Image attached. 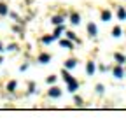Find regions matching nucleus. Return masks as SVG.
I'll return each instance as SVG.
<instances>
[{
  "label": "nucleus",
  "instance_id": "obj_1",
  "mask_svg": "<svg viewBox=\"0 0 126 121\" xmlns=\"http://www.w3.org/2000/svg\"><path fill=\"white\" fill-rule=\"evenodd\" d=\"M88 32H89V35H91V37H94V35L98 34L96 25H94V23H89V25H88Z\"/></svg>",
  "mask_w": 126,
  "mask_h": 121
},
{
  "label": "nucleus",
  "instance_id": "obj_2",
  "mask_svg": "<svg viewBox=\"0 0 126 121\" xmlns=\"http://www.w3.org/2000/svg\"><path fill=\"white\" fill-rule=\"evenodd\" d=\"M94 70H96V65H94L93 62H89V63L86 65V74H88V75H93Z\"/></svg>",
  "mask_w": 126,
  "mask_h": 121
},
{
  "label": "nucleus",
  "instance_id": "obj_3",
  "mask_svg": "<svg viewBox=\"0 0 126 121\" xmlns=\"http://www.w3.org/2000/svg\"><path fill=\"white\" fill-rule=\"evenodd\" d=\"M70 23L72 25H79V23H81V16H79L77 12H72L70 14Z\"/></svg>",
  "mask_w": 126,
  "mask_h": 121
},
{
  "label": "nucleus",
  "instance_id": "obj_4",
  "mask_svg": "<svg viewBox=\"0 0 126 121\" xmlns=\"http://www.w3.org/2000/svg\"><path fill=\"white\" fill-rule=\"evenodd\" d=\"M60 95H61V89H60V88H56V86H54V88H51V89H49V97L58 98Z\"/></svg>",
  "mask_w": 126,
  "mask_h": 121
},
{
  "label": "nucleus",
  "instance_id": "obj_5",
  "mask_svg": "<svg viewBox=\"0 0 126 121\" xmlns=\"http://www.w3.org/2000/svg\"><path fill=\"white\" fill-rule=\"evenodd\" d=\"M49 60H51V56H49V54H46V53H42V54L39 56V63L46 65V63H49Z\"/></svg>",
  "mask_w": 126,
  "mask_h": 121
},
{
  "label": "nucleus",
  "instance_id": "obj_6",
  "mask_svg": "<svg viewBox=\"0 0 126 121\" xmlns=\"http://www.w3.org/2000/svg\"><path fill=\"white\" fill-rule=\"evenodd\" d=\"M61 75H63V79H65V81H67L68 84H70V83H75V79L72 77V75H70V74H68V72H67L65 69H63V72H61Z\"/></svg>",
  "mask_w": 126,
  "mask_h": 121
},
{
  "label": "nucleus",
  "instance_id": "obj_7",
  "mask_svg": "<svg viewBox=\"0 0 126 121\" xmlns=\"http://www.w3.org/2000/svg\"><path fill=\"white\" fill-rule=\"evenodd\" d=\"M112 74H114V77H116V79H121V77H123V75H124V72H123V69H121V65H119V67H116Z\"/></svg>",
  "mask_w": 126,
  "mask_h": 121
},
{
  "label": "nucleus",
  "instance_id": "obj_8",
  "mask_svg": "<svg viewBox=\"0 0 126 121\" xmlns=\"http://www.w3.org/2000/svg\"><path fill=\"white\" fill-rule=\"evenodd\" d=\"M75 65H77V60H75V58H68L67 62H65V67H67V69H74Z\"/></svg>",
  "mask_w": 126,
  "mask_h": 121
},
{
  "label": "nucleus",
  "instance_id": "obj_9",
  "mask_svg": "<svg viewBox=\"0 0 126 121\" xmlns=\"http://www.w3.org/2000/svg\"><path fill=\"white\" fill-rule=\"evenodd\" d=\"M114 58H116V62H117L119 65L126 62V56H124V54H121V53H116V54H114Z\"/></svg>",
  "mask_w": 126,
  "mask_h": 121
},
{
  "label": "nucleus",
  "instance_id": "obj_10",
  "mask_svg": "<svg viewBox=\"0 0 126 121\" xmlns=\"http://www.w3.org/2000/svg\"><path fill=\"white\" fill-rule=\"evenodd\" d=\"M60 46H61V48H65V49H72V48H74V44H72L70 40H60Z\"/></svg>",
  "mask_w": 126,
  "mask_h": 121
},
{
  "label": "nucleus",
  "instance_id": "obj_11",
  "mask_svg": "<svg viewBox=\"0 0 126 121\" xmlns=\"http://www.w3.org/2000/svg\"><path fill=\"white\" fill-rule=\"evenodd\" d=\"M110 18H112V14H110V11H103L102 12V21H110Z\"/></svg>",
  "mask_w": 126,
  "mask_h": 121
},
{
  "label": "nucleus",
  "instance_id": "obj_12",
  "mask_svg": "<svg viewBox=\"0 0 126 121\" xmlns=\"http://www.w3.org/2000/svg\"><path fill=\"white\" fill-rule=\"evenodd\" d=\"M51 23L56 25V26L61 25V23H63V16H53V18H51Z\"/></svg>",
  "mask_w": 126,
  "mask_h": 121
},
{
  "label": "nucleus",
  "instance_id": "obj_13",
  "mask_svg": "<svg viewBox=\"0 0 126 121\" xmlns=\"http://www.w3.org/2000/svg\"><path fill=\"white\" fill-rule=\"evenodd\" d=\"M117 18L123 21V19H126V9L124 7H119V11H117Z\"/></svg>",
  "mask_w": 126,
  "mask_h": 121
},
{
  "label": "nucleus",
  "instance_id": "obj_14",
  "mask_svg": "<svg viewBox=\"0 0 126 121\" xmlns=\"http://www.w3.org/2000/svg\"><path fill=\"white\" fill-rule=\"evenodd\" d=\"M121 35H123L121 26H114V30H112V37H121Z\"/></svg>",
  "mask_w": 126,
  "mask_h": 121
},
{
  "label": "nucleus",
  "instance_id": "obj_15",
  "mask_svg": "<svg viewBox=\"0 0 126 121\" xmlns=\"http://www.w3.org/2000/svg\"><path fill=\"white\" fill-rule=\"evenodd\" d=\"M5 14H9V9L5 4H0V16H5Z\"/></svg>",
  "mask_w": 126,
  "mask_h": 121
},
{
  "label": "nucleus",
  "instance_id": "obj_16",
  "mask_svg": "<svg viewBox=\"0 0 126 121\" xmlns=\"http://www.w3.org/2000/svg\"><path fill=\"white\" fill-rule=\"evenodd\" d=\"M53 40H56V39H54V35H46V37L42 39V42H44V44H51Z\"/></svg>",
  "mask_w": 126,
  "mask_h": 121
},
{
  "label": "nucleus",
  "instance_id": "obj_17",
  "mask_svg": "<svg viewBox=\"0 0 126 121\" xmlns=\"http://www.w3.org/2000/svg\"><path fill=\"white\" fill-rule=\"evenodd\" d=\"M61 32H63V26H61V25H58V28L54 30V34H53V35H54V39H58V37L61 35Z\"/></svg>",
  "mask_w": 126,
  "mask_h": 121
},
{
  "label": "nucleus",
  "instance_id": "obj_18",
  "mask_svg": "<svg viewBox=\"0 0 126 121\" xmlns=\"http://www.w3.org/2000/svg\"><path fill=\"white\" fill-rule=\"evenodd\" d=\"M77 86H79V83H77V81H75V83H70V84H68V91H72V93H74L75 89H77Z\"/></svg>",
  "mask_w": 126,
  "mask_h": 121
},
{
  "label": "nucleus",
  "instance_id": "obj_19",
  "mask_svg": "<svg viewBox=\"0 0 126 121\" xmlns=\"http://www.w3.org/2000/svg\"><path fill=\"white\" fill-rule=\"evenodd\" d=\"M7 89H9V91H14V89H16V81H11L7 84Z\"/></svg>",
  "mask_w": 126,
  "mask_h": 121
},
{
  "label": "nucleus",
  "instance_id": "obj_20",
  "mask_svg": "<svg viewBox=\"0 0 126 121\" xmlns=\"http://www.w3.org/2000/svg\"><path fill=\"white\" fill-rule=\"evenodd\" d=\"M67 37H68L70 40H77V37H75V34H74V32H67Z\"/></svg>",
  "mask_w": 126,
  "mask_h": 121
},
{
  "label": "nucleus",
  "instance_id": "obj_21",
  "mask_svg": "<svg viewBox=\"0 0 126 121\" xmlns=\"http://www.w3.org/2000/svg\"><path fill=\"white\" fill-rule=\"evenodd\" d=\"M103 91H105L103 84H96V93H103Z\"/></svg>",
  "mask_w": 126,
  "mask_h": 121
},
{
  "label": "nucleus",
  "instance_id": "obj_22",
  "mask_svg": "<svg viewBox=\"0 0 126 121\" xmlns=\"http://www.w3.org/2000/svg\"><path fill=\"white\" fill-rule=\"evenodd\" d=\"M46 81H47V84H53V83L56 81V77H54V75H49V77H47Z\"/></svg>",
  "mask_w": 126,
  "mask_h": 121
},
{
  "label": "nucleus",
  "instance_id": "obj_23",
  "mask_svg": "<svg viewBox=\"0 0 126 121\" xmlns=\"http://www.w3.org/2000/svg\"><path fill=\"white\" fill-rule=\"evenodd\" d=\"M7 49H9V51H16V49H18V46H16V44H11Z\"/></svg>",
  "mask_w": 126,
  "mask_h": 121
},
{
  "label": "nucleus",
  "instance_id": "obj_24",
  "mask_svg": "<svg viewBox=\"0 0 126 121\" xmlns=\"http://www.w3.org/2000/svg\"><path fill=\"white\" fill-rule=\"evenodd\" d=\"M75 104L81 105V104H82V98H81V97H75Z\"/></svg>",
  "mask_w": 126,
  "mask_h": 121
},
{
  "label": "nucleus",
  "instance_id": "obj_25",
  "mask_svg": "<svg viewBox=\"0 0 126 121\" xmlns=\"http://www.w3.org/2000/svg\"><path fill=\"white\" fill-rule=\"evenodd\" d=\"M0 51H4V48H2V44H0Z\"/></svg>",
  "mask_w": 126,
  "mask_h": 121
}]
</instances>
